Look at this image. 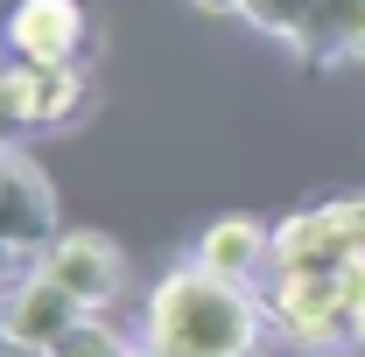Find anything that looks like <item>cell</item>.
I'll return each mask as SVG.
<instances>
[{
  "instance_id": "cell-17",
  "label": "cell",
  "mask_w": 365,
  "mask_h": 357,
  "mask_svg": "<svg viewBox=\"0 0 365 357\" xmlns=\"http://www.w3.org/2000/svg\"><path fill=\"white\" fill-rule=\"evenodd\" d=\"M351 351H365V309H359V322H351Z\"/></svg>"
},
{
  "instance_id": "cell-2",
  "label": "cell",
  "mask_w": 365,
  "mask_h": 357,
  "mask_svg": "<svg viewBox=\"0 0 365 357\" xmlns=\"http://www.w3.org/2000/svg\"><path fill=\"white\" fill-rule=\"evenodd\" d=\"M274 336L302 343V351H351V309L337 273H302V267H267L260 280Z\"/></svg>"
},
{
  "instance_id": "cell-16",
  "label": "cell",
  "mask_w": 365,
  "mask_h": 357,
  "mask_svg": "<svg viewBox=\"0 0 365 357\" xmlns=\"http://www.w3.org/2000/svg\"><path fill=\"white\" fill-rule=\"evenodd\" d=\"M134 357H176V351H162V343H148V336H140V343H134Z\"/></svg>"
},
{
  "instance_id": "cell-14",
  "label": "cell",
  "mask_w": 365,
  "mask_h": 357,
  "mask_svg": "<svg viewBox=\"0 0 365 357\" xmlns=\"http://www.w3.org/2000/svg\"><path fill=\"white\" fill-rule=\"evenodd\" d=\"M0 357H49V351H36V343H21V336H7V329H0Z\"/></svg>"
},
{
  "instance_id": "cell-13",
  "label": "cell",
  "mask_w": 365,
  "mask_h": 357,
  "mask_svg": "<svg viewBox=\"0 0 365 357\" xmlns=\"http://www.w3.org/2000/svg\"><path fill=\"white\" fill-rule=\"evenodd\" d=\"M330 218L344 224V238H351V260H365V196H344V203H330Z\"/></svg>"
},
{
  "instance_id": "cell-3",
  "label": "cell",
  "mask_w": 365,
  "mask_h": 357,
  "mask_svg": "<svg viewBox=\"0 0 365 357\" xmlns=\"http://www.w3.org/2000/svg\"><path fill=\"white\" fill-rule=\"evenodd\" d=\"M56 196H49V176L7 140L0 147V267L7 273H29L49 252L56 238Z\"/></svg>"
},
{
  "instance_id": "cell-6",
  "label": "cell",
  "mask_w": 365,
  "mask_h": 357,
  "mask_svg": "<svg viewBox=\"0 0 365 357\" xmlns=\"http://www.w3.org/2000/svg\"><path fill=\"white\" fill-rule=\"evenodd\" d=\"M78 315H85V302H78L71 287H56L43 267H29V273H14V287H7L0 329H7V336H21V343H36V351H49Z\"/></svg>"
},
{
  "instance_id": "cell-7",
  "label": "cell",
  "mask_w": 365,
  "mask_h": 357,
  "mask_svg": "<svg viewBox=\"0 0 365 357\" xmlns=\"http://www.w3.org/2000/svg\"><path fill=\"white\" fill-rule=\"evenodd\" d=\"M267 260H274V224H253V218H218L197 238V267L218 280H239V287H260Z\"/></svg>"
},
{
  "instance_id": "cell-11",
  "label": "cell",
  "mask_w": 365,
  "mask_h": 357,
  "mask_svg": "<svg viewBox=\"0 0 365 357\" xmlns=\"http://www.w3.org/2000/svg\"><path fill=\"white\" fill-rule=\"evenodd\" d=\"M36 134V105H29V63L21 56H0V147L7 140Z\"/></svg>"
},
{
  "instance_id": "cell-1",
  "label": "cell",
  "mask_w": 365,
  "mask_h": 357,
  "mask_svg": "<svg viewBox=\"0 0 365 357\" xmlns=\"http://www.w3.org/2000/svg\"><path fill=\"white\" fill-rule=\"evenodd\" d=\"M267 302L260 287H239V280H218L197 260L155 280L148 309H140V336L162 343L176 357H260L267 351Z\"/></svg>"
},
{
  "instance_id": "cell-9",
  "label": "cell",
  "mask_w": 365,
  "mask_h": 357,
  "mask_svg": "<svg viewBox=\"0 0 365 357\" xmlns=\"http://www.w3.org/2000/svg\"><path fill=\"white\" fill-rule=\"evenodd\" d=\"M29 105H36V127H71L91 112V70L85 63H56V70H36L29 63Z\"/></svg>"
},
{
  "instance_id": "cell-4",
  "label": "cell",
  "mask_w": 365,
  "mask_h": 357,
  "mask_svg": "<svg viewBox=\"0 0 365 357\" xmlns=\"http://www.w3.org/2000/svg\"><path fill=\"white\" fill-rule=\"evenodd\" d=\"M91 49V14L85 0H14L7 14V56L56 70V63H85Z\"/></svg>"
},
{
  "instance_id": "cell-12",
  "label": "cell",
  "mask_w": 365,
  "mask_h": 357,
  "mask_svg": "<svg viewBox=\"0 0 365 357\" xmlns=\"http://www.w3.org/2000/svg\"><path fill=\"white\" fill-rule=\"evenodd\" d=\"M49 357H134V343H127L106 315H78V322L49 343Z\"/></svg>"
},
{
  "instance_id": "cell-15",
  "label": "cell",
  "mask_w": 365,
  "mask_h": 357,
  "mask_svg": "<svg viewBox=\"0 0 365 357\" xmlns=\"http://www.w3.org/2000/svg\"><path fill=\"white\" fill-rule=\"evenodd\" d=\"M197 14H246V0H190Z\"/></svg>"
},
{
  "instance_id": "cell-5",
  "label": "cell",
  "mask_w": 365,
  "mask_h": 357,
  "mask_svg": "<svg viewBox=\"0 0 365 357\" xmlns=\"http://www.w3.org/2000/svg\"><path fill=\"white\" fill-rule=\"evenodd\" d=\"M36 267L56 280V287H71L85 315H106L120 302V280H127V260H120V245L113 238H98V231H56L49 238V252Z\"/></svg>"
},
{
  "instance_id": "cell-8",
  "label": "cell",
  "mask_w": 365,
  "mask_h": 357,
  "mask_svg": "<svg viewBox=\"0 0 365 357\" xmlns=\"http://www.w3.org/2000/svg\"><path fill=\"white\" fill-rule=\"evenodd\" d=\"M344 260H351V238H344V224L330 218V203H317V211H295V218L274 224V260H267V267L337 273Z\"/></svg>"
},
{
  "instance_id": "cell-10",
  "label": "cell",
  "mask_w": 365,
  "mask_h": 357,
  "mask_svg": "<svg viewBox=\"0 0 365 357\" xmlns=\"http://www.w3.org/2000/svg\"><path fill=\"white\" fill-rule=\"evenodd\" d=\"M323 7H330V0H246V21H253L260 36H274V43L302 49L309 28L323 21Z\"/></svg>"
}]
</instances>
